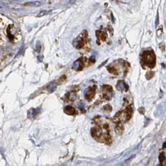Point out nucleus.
<instances>
[{
	"instance_id": "nucleus-5",
	"label": "nucleus",
	"mask_w": 166,
	"mask_h": 166,
	"mask_svg": "<svg viewBox=\"0 0 166 166\" xmlns=\"http://www.w3.org/2000/svg\"><path fill=\"white\" fill-rule=\"evenodd\" d=\"M26 5H28L30 6H39L42 5V3L40 2H28L26 3Z\"/></svg>"
},
{
	"instance_id": "nucleus-3",
	"label": "nucleus",
	"mask_w": 166,
	"mask_h": 166,
	"mask_svg": "<svg viewBox=\"0 0 166 166\" xmlns=\"http://www.w3.org/2000/svg\"><path fill=\"white\" fill-rule=\"evenodd\" d=\"M76 70H81L83 68V63L82 62V61L80 60H76L74 63H73V67Z\"/></svg>"
},
{
	"instance_id": "nucleus-1",
	"label": "nucleus",
	"mask_w": 166,
	"mask_h": 166,
	"mask_svg": "<svg viewBox=\"0 0 166 166\" xmlns=\"http://www.w3.org/2000/svg\"><path fill=\"white\" fill-rule=\"evenodd\" d=\"M142 61L146 65L152 67L155 64V56L150 51H146L142 55Z\"/></svg>"
},
{
	"instance_id": "nucleus-6",
	"label": "nucleus",
	"mask_w": 166,
	"mask_h": 166,
	"mask_svg": "<svg viewBox=\"0 0 166 166\" xmlns=\"http://www.w3.org/2000/svg\"><path fill=\"white\" fill-rule=\"evenodd\" d=\"M48 12H49V11H48V10H43V11H42L41 12H40L38 14L37 17H43V16L47 15V13H48Z\"/></svg>"
},
{
	"instance_id": "nucleus-4",
	"label": "nucleus",
	"mask_w": 166,
	"mask_h": 166,
	"mask_svg": "<svg viewBox=\"0 0 166 166\" xmlns=\"http://www.w3.org/2000/svg\"><path fill=\"white\" fill-rule=\"evenodd\" d=\"M65 111L66 113H67L69 115H75L76 113L75 109L71 106H67L65 109Z\"/></svg>"
},
{
	"instance_id": "nucleus-2",
	"label": "nucleus",
	"mask_w": 166,
	"mask_h": 166,
	"mask_svg": "<svg viewBox=\"0 0 166 166\" xmlns=\"http://www.w3.org/2000/svg\"><path fill=\"white\" fill-rule=\"evenodd\" d=\"M95 89H96L95 87H91L90 88H88V90L87 91L85 94V98L88 100H91L94 98L95 94Z\"/></svg>"
}]
</instances>
